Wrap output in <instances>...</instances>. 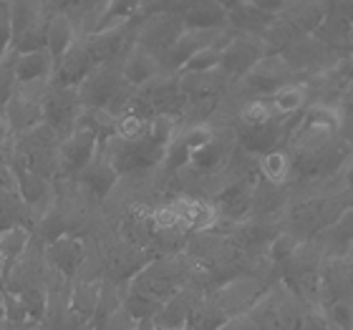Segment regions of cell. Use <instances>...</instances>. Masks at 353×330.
Here are the masks:
<instances>
[{
  "label": "cell",
  "mask_w": 353,
  "mask_h": 330,
  "mask_svg": "<svg viewBox=\"0 0 353 330\" xmlns=\"http://www.w3.org/2000/svg\"><path fill=\"white\" fill-rule=\"evenodd\" d=\"M0 330H15V328H13L10 323H8L6 318H3V320H0Z\"/></svg>",
  "instance_id": "cell-30"
},
{
  "label": "cell",
  "mask_w": 353,
  "mask_h": 330,
  "mask_svg": "<svg viewBox=\"0 0 353 330\" xmlns=\"http://www.w3.org/2000/svg\"><path fill=\"white\" fill-rule=\"evenodd\" d=\"M147 134H149V121L137 116V114H132V111L121 114V116L117 118V126H114V139L126 141V144L144 139Z\"/></svg>",
  "instance_id": "cell-20"
},
{
  "label": "cell",
  "mask_w": 353,
  "mask_h": 330,
  "mask_svg": "<svg viewBox=\"0 0 353 330\" xmlns=\"http://www.w3.org/2000/svg\"><path fill=\"white\" fill-rule=\"evenodd\" d=\"M81 109L83 106L79 101V88L59 86L56 91L46 94L43 99V118L56 134H61L68 126L76 129V121H79Z\"/></svg>",
  "instance_id": "cell-5"
},
{
  "label": "cell",
  "mask_w": 353,
  "mask_h": 330,
  "mask_svg": "<svg viewBox=\"0 0 353 330\" xmlns=\"http://www.w3.org/2000/svg\"><path fill=\"white\" fill-rule=\"evenodd\" d=\"M94 68L96 66H94V61H91V56H88L86 38H83V41H76V43L56 61V66H53V71H56V83L66 88H79Z\"/></svg>",
  "instance_id": "cell-7"
},
{
  "label": "cell",
  "mask_w": 353,
  "mask_h": 330,
  "mask_svg": "<svg viewBox=\"0 0 353 330\" xmlns=\"http://www.w3.org/2000/svg\"><path fill=\"white\" fill-rule=\"evenodd\" d=\"M159 74H162L159 56L144 51L139 45L126 56L124 66H121V79H124L126 86H132V88H141L144 83H149Z\"/></svg>",
  "instance_id": "cell-9"
},
{
  "label": "cell",
  "mask_w": 353,
  "mask_h": 330,
  "mask_svg": "<svg viewBox=\"0 0 353 330\" xmlns=\"http://www.w3.org/2000/svg\"><path fill=\"white\" fill-rule=\"evenodd\" d=\"M179 15L187 30H220L228 21V8L222 3H187Z\"/></svg>",
  "instance_id": "cell-10"
},
{
  "label": "cell",
  "mask_w": 353,
  "mask_h": 330,
  "mask_svg": "<svg viewBox=\"0 0 353 330\" xmlns=\"http://www.w3.org/2000/svg\"><path fill=\"white\" fill-rule=\"evenodd\" d=\"M8 267V260H6V255H3V252H0V272L6 270Z\"/></svg>",
  "instance_id": "cell-31"
},
{
  "label": "cell",
  "mask_w": 353,
  "mask_h": 330,
  "mask_svg": "<svg viewBox=\"0 0 353 330\" xmlns=\"http://www.w3.org/2000/svg\"><path fill=\"white\" fill-rule=\"evenodd\" d=\"M134 330H157L154 320H139V323H134Z\"/></svg>",
  "instance_id": "cell-29"
},
{
  "label": "cell",
  "mask_w": 353,
  "mask_h": 330,
  "mask_svg": "<svg viewBox=\"0 0 353 330\" xmlns=\"http://www.w3.org/2000/svg\"><path fill=\"white\" fill-rule=\"evenodd\" d=\"M162 305L164 302H157V300H152V298H147V295L134 293L132 290L124 302V310L132 316L134 323H139V320H154V318L159 316Z\"/></svg>",
  "instance_id": "cell-21"
},
{
  "label": "cell",
  "mask_w": 353,
  "mask_h": 330,
  "mask_svg": "<svg viewBox=\"0 0 353 330\" xmlns=\"http://www.w3.org/2000/svg\"><path fill=\"white\" fill-rule=\"evenodd\" d=\"M260 174H263V179L268 184H275V187H280V184L285 182L288 174H290V169H293V162H290V156L283 154V152H270V154L260 156Z\"/></svg>",
  "instance_id": "cell-18"
},
{
  "label": "cell",
  "mask_w": 353,
  "mask_h": 330,
  "mask_svg": "<svg viewBox=\"0 0 353 330\" xmlns=\"http://www.w3.org/2000/svg\"><path fill=\"white\" fill-rule=\"evenodd\" d=\"M298 247H301V245H298V237L295 235H278L272 240L270 247H268V252H270L272 262H288V260L295 255Z\"/></svg>",
  "instance_id": "cell-27"
},
{
  "label": "cell",
  "mask_w": 353,
  "mask_h": 330,
  "mask_svg": "<svg viewBox=\"0 0 353 330\" xmlns=\"http://www.w3.org/2000/svg\"><path fill=\"white\" fill-rule=\"evenodd\" d=\"M212 139H214V132L207 124H192L190 129L179 136V141L190 149L192 154H194V152H199V149H205Z\"/></svg>",
  "instance_id": "cell-25"
},
{
  "label": "cell",
  "mask_w": 353,
  "mask_h": 330,
  "mask_svg": "<svg viewBox=\"0 0 353 330\" xmlns=\"http://www.w3.org/2000/svg\"><path fill=\"white\" fill-rule=\"evenodd\" d=\"M28 247V229L26 227H10L6 232H0V252L6 255L8 262H18V257Z\"/></svg>",
  "instance_id": "cell-22"
},
{
  "label": "cell",
  "mask_w": 353,
  "mask_h": 330,
  "mask_svg": "<svg viewBox=\"0 0 353 330\" xmlns=\"http://www.w3.org/2000/svg\"><path fill=\"white\" fill-rule=\"evenodd\" d=\"M220 330H258V325L252 323L250 316H237V318H228V323L222 325Z\"/></svg>",
  "instance_id": "cell-28"
},
{
  "label": "cell",
  "mask_w": 353,
  "mask_h": 330,
  "mask_svg": "<svg viewBox=\"0 0 353 330\" xmlns=\"http://www.w3.org/2000/svg\"><path fill=\"white\" fill-rule=\"evenodd\" d=\"M99 152V139L86 129H74L59 144V174H79Z\"/></svg>",
  "instance_id": "cell-6"
},
{
  "label": "cell",
  "mask_w": 353,
  "mask_h": 330,
  "mask_svg": "<svg viewBox=\"0 0 353 330\" xmlns=\"http://www.w3.org/2000/svg\"><path fill=\"white\" fill-rule=\"evenodd\" d=\"M325 318L333 330H353V298H343V300L328 305Z\"/></svg>",
  "instance_id": "cell-24"
},
{
  "label": "cell",
  "mask_w": 353,
  "mask_h": 330,
  "mask_svg": "<svg viewBox=\"0 0 353 330\" xmlns=\"http://www.w3.org/2000/svg\"><path fill=\"white\" fill-rule=\"evenodd\" d=\"M121 86H124L121 68L117 63H106L94 68L86 81L79 86V101L83 109H106Z\"/></svg>",
  "instance_id": "cell-2"
},
{
  "label": "cell",
  "mask_w": 353,
  "mask_h": 330,
  "mask_svg": "<svg viewBox=\"0 0 353 330\" xmlns=\"http://www.w3.org/2000/svg\"><path fill=\"white\" fill-rule=\"evenodd\" d=\"M305 99H308L305 88L298 86V83H288V86H283L280 91L272 94V106H275L278 114L290 116V114H295V111H301L305 106Z\"/></svg>",
  "instance_id": "cell-19"
},
{
  "label": "cell",
  "mask_w": 353,
  "mask_h": 330,
  "mask_svg": "<svg viewBox=\"0 0 353 330\" xmlns=\"http://www.w3.org/2000/svg\"><path fill=\"white\" fill-rule=\"evenodd\" d=\"M280 136H283V129H280L275 121H270V124H265V126H255V129H248V126H245L243 132H240V144H243L245 152L265 156V154H270V152H275Z\"/></svg>",
  "instance_id": "cell-14"
},
{
  "label": "cell",
  "mask_w": 353,
  "mask_h": 330,
  "mask_svg": "<svg viewBox=\"0 0 353 330\" xmlns=\"http://www.w3.org/2000/svg\"><path fill=\"white\" fill-rule=\"evenodd\" d=\"M228 156H230V141L214 134V139L205 149H199V152L192 154L190 167L197 169V172H212V169L222 167V164L228 162Z\"/></svg>",
  "instance_id": "cell-16"
},
{
  "label": "cell",
  "mask_w": 353,
  "mask_h": 330,
  "mask_svg": "<svg viewBox=\"0 0 353 330\" xmlns=\"http://www.w3.org/2000/svg\"><path fill=\"white\" fill-rule=\"evenodd\" d=\"M265 56L263 38L235 36L220 53V71L225 76H248Z\"/></svg>",
  "instance_id": "cell-4"
},
{
  "label": "cell",
  "mask_w": 353,
  "mask_h": 330,
  "mask_svg": "<svg viewBox=\"0 0 353 330\" xmlns=\"http://www.w3.org/2000/svg\"><path fill=\"white\" fill-rule=\"evenodd\" d=\"M290 74L293 71L285 66L283 59H263L245 76V86L250 88L252 94H275L290 83Z\"/></svg>",
  "instance_id": "cell-8"
},
{
  "label": "cell",
  "mask_w": 353,
  "mask_h": 330,
  "mask_svg": "<svg viewBox=\"0 0 353 330\" xmlns=\"http://www.w3.org/2000/svg\"><path fill=\"white\" fill-rule=\"evenodd\" d=\"M184 30L187 28L182 23V15L167 13V6H164V13L149 15L144 28L139 30V48L159 56V53L170 51Z\"/></svg>",
  "instance_id": "cell-3"
},
{
  "label": "cell",
  "mask_w": 353,
  "mask_h": 330,
  "mask_svg": "<svg viewBox=\"0 0 353 330\" xmlns=\"http://www.w3.org/2000/svg\"><path fill=\"white\" fill-rule=\"evenodd\" d=\"M48 257H51V262L59 267L61 272H66V275H71V272L79 270V265H81V243L79 240H74V237H61V240H56L53 245H48Z\"/></svg>",
  "instance_id": "cell-15"
},
{
  "label": "cell",
  "mask_w": 353,
  "mask_h": 330,
  "mask_svg": "<svg viewBox=\"0 0 353 330\" xmlns=\"http://www.w3.org/2000/svg\"><path fill=\"white\" fill-rule=\"evenodd\" d=\"M15 192H18V197L28 207L38 205V202L48 199V182L26 172V169H15Z\"/></svg>",
  "instance_id": "cell-17"
},
{
  "label": "cell",
  "mask_w": 353,
  "mask_h": 330,
  "mask_svg": "<svg viewBox=\"0 0 353 330\" xmlns=\"http://www.w3.org/2000/svg\"><path fill=\"white\" fill-rule=\"evenodd\" d=\"M240 118H243V124L248 129H255V126H265L272 121V109L268 106V101L263 99H252L243 106L240 111Z\"/></svg>",
  "instance_id": "cell-23"
},
{
  "label": "cell",
  "mask_w": 353,
  "mask_h": 330,
  "mask_svg": "<svg viewBox=\"0 0 353 330\" xmlns=\"http://www.w3.org/2000/svg\"><path fill=\"white\" fill-rule=\"evenodd\" d=\"M56 10H59L56 15H48V33H46V41H48L46 51L51 53L53 63H56V61L76 43V38H79L74 23L68 21V15L61 10V6H56Z\"/></svg>",
  "instance_id": "cell-11"
},
{
  "label": "cell",
  "mask_w": 353,
  "mask_h": 330,
  "mask_svg": "<svg viewBox=\"0 0 353 330\" xmlns=\"http://www.w3.org/2000/svg\"><path fill=\"white\" fill-rule=\"evenodd\" d=\"M53 59L48 51H36V53H23L18 56L13 66L15 81L26 86V83H41L53 74Z\"/></svg>",
  "instance_id": "cell-12"
},
{
  "label": "cell",
  "mask_w": 353,
  "mask_h": 330,
  "mask_svg": "<svg viewBox=\"0 0 353 330\" xmlns=\"http://www.w3.org/2000/svg\"><path fill=\"white\" fill-rule=\"evenodd\" d=\"M187 282V262L184 257H159L144 265V270L134 278L132 290L152 298L157 302H167L184 290Z\"/></svg>",
  "instance_id": "cell-1"
},
{
  "label": "cell",
  "mask_w": 353,
  "mask_h": 330,
  "mask_svg": "<svg viewBox=\"0 0 353 330\" xmlns=\"http://www.w3.org/2000/svg\"><path fill=\"white\" fill-rule=\"evenodd\" d=\"M41 237H43L46 243L53 245L56 240H61L63 237V232H66V222H63V214L59 212V209H51L48 214H43L41 217Z\"/></svg>",
  "instance_id": "cell-26"
},
{
  "label": "cell",
  "mask_w": 353,
  "mask_h": 330,
  "mask_svg": "<svg viewBox=\"0 0 353 330\" xmlns=\"http://www.w3.org/2000/svg\"><path fill=\"white\" fill-rule=\"evenodd\" d=\"M117 176L119 174L114 172V167H111V164L99 154V156H94V159L81 169V172H79V182H81L83 187L94 194V197L103 199L111 192V187L117 184Z\"/></svg>",
  "instance_id": "cell-13"
}]
</instances>
